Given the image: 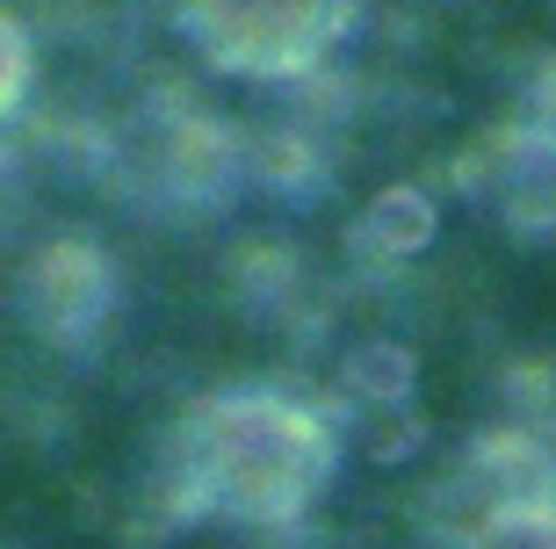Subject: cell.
Segmentation results:
<instances>
[{
	"instance_id": "277c9868",
	"label": "cell",
	"mask_w": 556,
	"mask_h": 549,
	"mask_svg": "<svg viewBox=\"0 0 556 549\" xmlns=\"http://www.w3.org/2000/svg\"><path fill=\"white\" fill-rule=\"evenodd\" d=\"M22 87H29V43L8 15H0V116L22 102Z\"/></svg>"
},
{
	"instance_id": "6da1fadb",
	"label": "cell",
	"mask_w": 556,
	"mask_h": 549,
	"mask_svg": "<svg viewBox=\"0 0 556 549\" xmlns=\"http://www.w3.org/2000/svg\"><path fill=\"white\" fill-rule=\"evenodd\" d=\"M332 434L318 412L289 398H217L195 420V485L225 513L247 521H282L326 485Z\"/></svg>"
},
{
	"instance_id": "3957f363",
	"label": "cell",
	"mask_w": 556,
	"mask_h": 549,
	"mask_svg": "<svg viewBox=\"0 0 556 549\" xmlns=\"http://www.w3.org/2000/svg\"><path fill=\"white\" fill-rule=\"evenodd\" d=\"M470 549H556V507H542V499H514V507L484 513V528H477Z\"/></svg>"
},
{
	"instance_id": "7a4b0ae2",
	"label": "cell",
	"mask_w": 556,
	"mask_h": 549,
	"mask_svg": "<svg viewBox=\"0 0 556 549\" xmlns=\"http://www.w3.org/2000/svg\"><path fill=\"white\" fill-rule=\"evenodd\" d=\"M195 51L247 80H289L332 51L348 0H181Z\"/></svg>"
}]
</instances>
